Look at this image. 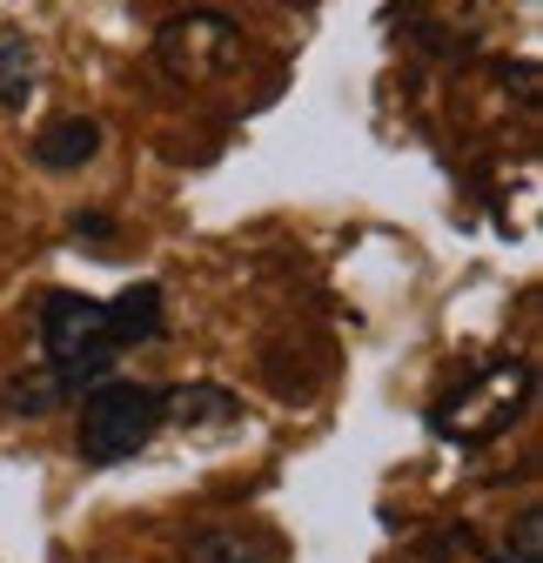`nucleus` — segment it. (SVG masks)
<instances>
[{"label":"nucleus","mask_w":543,"mask_h":563,"mask_svg":"<svg viewBox=\"0 0 543 563\" xmlns=\"http://www.w3.org/2000/svg\"><path fill=\"white\" fill-rule=\"evenodd\" d=\"M181 563H268V543L248 530H195Z\"/></svg>","instance_id":"nucleus-8"},{"label":"nucleus","mask_w":543,"mask_h":563,"mask_svg":"<svg viewBox=\"0 0 543 563\" xmlns=\"http://www.w3.org/2000/svg\"><path fill=\"white\" fill-rule=\"evenodd\" d=\"M503 563H543V510H536V504H530V510H517Z\"/></svg>","instance_id":"nucleus-11"},{"label":"nucleus","mask_w":543,"mask_h":563,"mask_svg":"<svg viewBox=\"0 0 543 563\" xmlns=\"http://www.w3.org/2000/svg\"><path fill=\"white\" fill-rule=\"evenodd\" d=\"M27 95H34V47L27 34L0 27V108H27Z\"/></svg>","instance_id":"nucleus-9"},{"label":"nucleus","mask_w":543,"mask_h":563,"mask_svg":"<svg viewBox=\"0 0 543 563\" xmlns=\"http://www.w3.org/2000/svg\"><path fill=\"white\" fill-rule=\"evenodd\" d=\"M95 155H101V121H88V114H60L47 134H34V162L54 168V175L81 168V162H95Z\"/></svg>","instance_id":"nucleus-5"},{"label":"nucleus","mask_w":543,"mask_h":563,"mask_svg":"<svg viewBox=\"0 0 543 563\" xmlns=\"http://www.w3.org/2000/svg\"><path fill=\"white\" fill-rule=\"evenodd\" d=\"M41 342H47V363L67 389L95 383L121 349H114V329H108V309L88 302V296H47L41 309Z\"/></svg>","instance_id":"nucleus-3"},{"label":"nucleus","mask_w":543,"mask_h":563,"mask_svg":"<svg viewBox=\"0 0 543 563\" xmlns=\"http://www.w3.org/2000/svg\"><path fill=\"white\" fill-rule=\"evenodd\" d=\"M162 422H168V416H162V389H148V383H101V389L81 402L75 450H81V463L108 470V463L142 456Z\"/></svg>","instance_id":"nucleus-1"},{"label":"nucleus","mask_w":543,"mask_h":563,"mask_svg":"<svg viewBox=\"0 0 543 563\" xmlns=\"http://www.w3.org/2000/svg\"><path fill=\"white\" fill-rule=\"evenodd\" d=\"M67 396V383L47 369V376H14L8 389H0V402H8V416H47L54 402Z\"/></svg>","instance_id":"nucleus-10"},{"label":"nucleus","mask_w":543,"mask_h":563,"mask_svg":"<svg viewBox=\"0 0 543 563\" xmlns=\"http://www.w3.org/2000/svg\"><path fill=\"white\" fill-rule=\"evenodd\" d=\"M162 416H175L181 430H229V422L242 416V402L229 389H215V383H195V389L162 396Z\"/></svg>","instance_id":"nucleus-6"},{"label":"nucleus","mask_w":543,"mask_h":563,"mask_svg":"<svg viewBox=\"0 0 543 563\" xmlns=\"http://www.w3.org/2000/svg\"><path fill=\"white\" fill-rule=\"evenodd\" d=\"M75 235H88V249H108L114 222H108V216H75Z\"/></svg>","instance_id":"nucleus-13"},{"label":"nucleus","mask_w":543,"mask_h":563,"mask_svg":"<svg viewBox=\"0 0 543 563\" xmlns=\"http://www.w3.org/2000/svg\"><path fill=\"white\" fill-rule=\"evenodd\" d=\"M155 60L168 67L175 81H215L242 60V27L229 14H209V8H188L175 14L162 34H155Z\"/></svg>","instance_id":"nucleus-4"},{"label":"nucleus","mask_w":543,"mask_h":563,"mask_svg":"<svg viewBox=\"0 0 543 563\" xmlns=\"http://www.w3.org/2000/svg\"><path fill=\"white\" fill-rule=\"evenodd\" d=\"M108 309V329H114V349H128V342H148L155 329H162V289L155 282H134V289H121L114 302H101Z\"/></svg>","instance_id":"nucleus-7"},{"label":"nucleus","mask_w":543,"mask_h":563,"mask_svg":"<svg viewBox=\"0 0 543 563\" xmlns=\"http://www.w3.org/2000/svg\"><path fill=\"white\" fill-rule=\"evenodd\" d=\"M423 563H497V556L477 543V530H443V537L423 550Z\"/></svg>","instance_id":"nucleus-12"},{"label":"nucleus","mask_w":543,"mask_h":563,"mask_svg":"<svg viewBox=\"0 0 543 563\" xmlns=\"http://www.w3.org/2000/svg\"><path fill=\"white\" fill-rule=\"evenodd\" d=\"M523 409H530V363H490L469 389H456L430 409V430L450 443H490Z\"/></svg>","instance_id":"nucleus-2"}]
</instances>
